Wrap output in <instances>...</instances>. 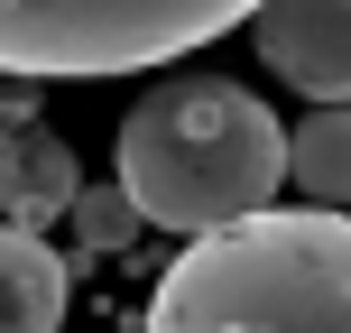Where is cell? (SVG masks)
<instances>
[{
  "label": "cell",
  "instance_id": "cell-1",
  "mask_svg": "<svg viewBox=\"0 0 351 333\" xmlns=\"http://www.w3.org/2000/svg\"><path fill=\"white\" fill-rule=\"evenodd\" d=\"M139 333H351V213H241L194 231L185 260L148 287Z\"/></svg>",
  "mask_w": 351,
  "mask_h": 333
},
{
  "label": "cell",
  "instance_id": "cell-2",
  "mask_svg": "<svg viewBox=\"0 0 351 333\" xmlns=\"http://www.w3.org/2000/svg\"><path fill=\"white\" fill-rule=\"evenodd\" d=\"M121 185L139 194L148 222L167 231H222L241 213H268V194L287 185V130L231 74H176L121 121L111 148Z\"/></svg>",
  "mask_w": 351,
  "mask_h": 333
},
{
  "label": "cell",
  "instance_id": "cell-3",
  "mask_svg": "<svg viewBox=\"0 0 351 333\" xmlns=\"http://www.w3.org/2000/svg\"><path fill=\"white\" fill-rule=\"evenodd\" d=\"M259 19V0H0V74L74 84V74H139L213 47Z\"/></svg>",
  "mask_w": 351,
  "mask_h": 333
},
{
  "label": "cell",
  "instance_id": "cell-4",
  "mask_svg": "<svg viewBox=\"0 0 351 333\" xmlns=\"http://www.w3.org/2000/svg\"><path fill=\"white\" fill-rule=\"evenodd\" d=\"M259 56L305 102H351V0H259Z\"/></svg>",
  "mask_w": 351,
  "mask_h": 333
},
{
  "label": "cell",
  "instance_id": "cell-5",
  "mask_svg": "<svg viewBox=\"0 0 351 333\" xmlns=\"http://www.w3.org/2000/svg\"><path fill=\"white\" fill-rule=\"evenodd\" d=\"M74 194H84V167H74V148L56 139V130H10L0 139V213L10 222H37L47 231L56 213H74Z\"/></svg>",
  "mask_w": 351,
  "mask_h": 333
},
{
  "label": "cell",
  "instance_id": "cell-6",
  "mask_svg": "<svg viewBox=\"0 0 351 333\" xmlns=\"http://www.w3.org/2000/svg\"><path fill=\"white\" fill-rule=\"evenodd\" d=\"M65 324V260L37 241V222L0 213V333H56Z\"/></svg>",
  "mask_w": 351,
  "mask_h": 333
},
{
  "label": "cell",
  "instance_id": "cell-7",
  "mask_svg": "<svg viewBox=\"0 0 351 333\" xmlns=\"http://www.w3.org/2000/svg\"><path fill=\"white\" fill-rule=\"evenodd\" d=\"M287 185L315 204H351V102H315V121L287 130Z\"/></svg>",
  "mask_w": 351,
  "mask_h": 333
},
{
  "label": "cell",
  "instance_id": "cell-8",
  "mask_svg": "<svg viewBox=\"0 0 351 333\" xmlns=\"http://www.w3.org/2000/svg\"><path fill=\"white\" fill-rule=\"evenodd\" d=\"M74 231H84V250H121V241L148 231V213H139V194L111 176V185H84V194H74Z\"/></svg>",
  "mask_w": 351,
  "mask_h": 333
}]
</instances>
